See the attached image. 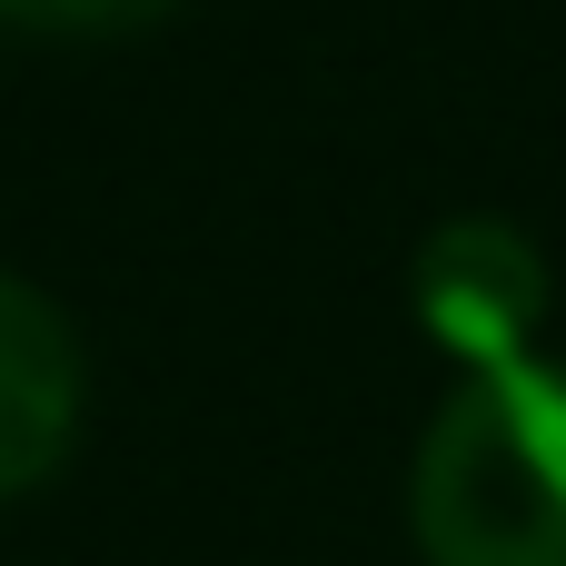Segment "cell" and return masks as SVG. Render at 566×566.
Wrapping results in <instances>:
<instances>
[{
  "instance_id": "6da1fadb",
  "label": "cell",
  "mask_w": 566,
  "mask_h": 566,
  "mask_svg": "<svg viewBox=\"0 0 566 566\" xmlns=\"http://www.w3.org/2000/svg\"><path fill=\"white\" fill-rule=\"evenodd\" d=\"M428 566H566V368L468 378L408 478Z\"/></svg>"
},
{
  "instance_id": "7a4b0ae2",
  "label": "cell",
  "mask_w": 566,
  "mask_h": 566,
  "mask_svg": "<svg viewBox=\"0 0 566 566\" xmlns=\"http://www.w3.org/2000/svg\"><path fill=\"white\" fill-rule=\"evenodd\" d=\"M408 308H418V328H428L468 378L517 368L527 338H537V318H547V259H537L527 229H507V219H448V229L408 259Z\"/></svg>"
},
{
  "instance_id": "3957f363",
  "label": "cell",
  "mask_w": 566,
  "mask_h": 566,
  "mask_svg": "<svg viewBox=\"0 0 566 566\" xmlns=\"http://www.w3.org/2000/svg\"><path fill=\"white\" fill-rule=\"evenodd\" d=\"M80 438V338L70 318L0 269V497L40 488Z\"/></svg>"
},
{
  "instance_id": "277c9868",
  "label": "cell",
  "mask_w": 566,
  "mask_h": 566,
  "mask_svg": "<svg viewBox=\"0 0 566 566\" xmlns=\"http://www.w3.org/2000/svg\"><path fill=\"white\" fill-rule=\"evenodd\" d=\"M179 0H0V30H50V40H109V30H149Z\"/></svg>"
}]
</instances>
